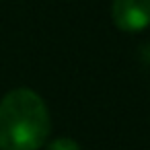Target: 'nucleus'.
<instances>
[{"mask_svg":"<svg viewBox=\"0 0 150 150\" xmlns=\"http://www.w3.org/2000/svg\"><path fill=\"white\" fill-rule=\"evenodd\" d=\"M50 125L43 99L29 88H15L0 101V150H37Z\"/></svg>","mask_w":150,"mask_h":150,"instance_id":"obj_1","label":"nucleus"},{"mask_svg":"<svg viewBox=\"0 0 150 150\" xmlns=\"http://www.w3.org/2000/svg\"><path fill=\"white\" fill-rule=\"evenodd\" d=\"M111 17L115 27L125 33L142 31L150 25V0H113Z\"/></svg>","mask_w":150,"mask_h":150,"instance_id":"obj_2","label":"nucleus"},{"mask_svg":"<svg viewBox=\"0 0 150 150\" xmlns=\"http://www.w3.org/2000/svg\"><path fill=\"white\" fill-rule=\"evenodd\" d=\"M45 150H80V146H78V142H74L70 138H58V140L50 142L45 146Z\"/></svg>","mask_w":150,"mask_h":150,"instance_id":"obj_3","label":"nucleus"}]
</instances>
